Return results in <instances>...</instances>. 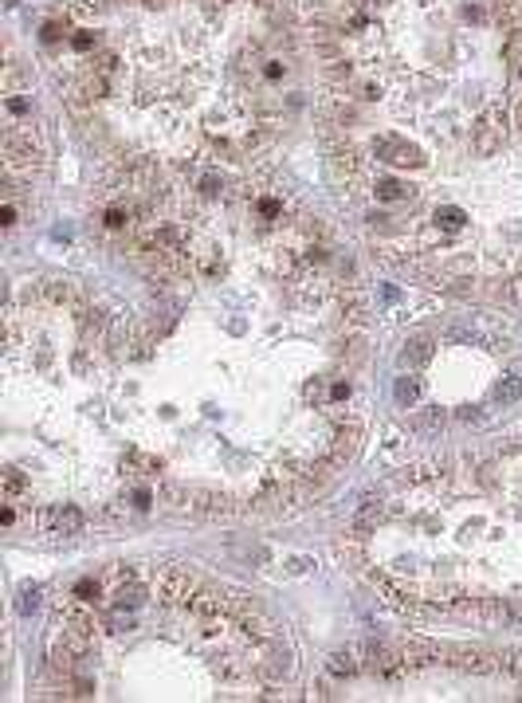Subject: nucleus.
<instances>
[{
    "label": "nucleus",
    "instance_id": "f03ea898",
    "mask_svg": "<svg viewBox=\"0 0 522 703\" xmlns=\"http://www.w3.org/2000/svg\"><path fill=\"white\" fill-rule=\"evenodd\" d=\"M275 4L189 0L177 32H150L130 0H71L40 40L67 48V102L114 165L201 177L248 165L283 126L291 12L252 20Z\"/></svg>",
    "mask_w": 522,
    "mask_h": 703
},
{
    "label": "nucleus",
    "instance_id": "39448f33",
    "mask_svg": "<svg viewBox=\"0 0 522 703\" xmlns=\"http://www.w3.org/2000/svg\"><path fill=\"white\" fill-rule=\"evenodd\" d=\"M518 397L522 342L503 326H436L413 334L396 358V405L421 428L483 424Z\"/></svg>",
    "mask_w": 522,
    "mask_h": 703
},
{
    "label": "nucleus",
    "instance_id": "423d86ee",
    "mask_svg": "<svg viewBox=\"0 0 522 703\" xmlns=\"http://www.w3.org/2000/svg\"><path fill=\"white\" fill-rule=\"evenodd\" d=\"M318 699H491L522 703V653L436 641H362L326 656Z\"/></svg>",
    "mask_w": 522,
    "mask_h": 703
},
{
    "label": "nucleus",
    "instance_id": "7ed1b4c3",
    "mask_svg": "<svg viewBox=\"0 0 522 703\" xmlns=\"http://www.w3.org/2000/svg\"><path fill=\"white\" fill-rule=\"evenodd\" d=\"M291 641L248 593L165 558H110L48 597L40 687L51 699H263Z\"/></svg>",
    "mask_w": 522,
    "mask_h": 703
},
{
    "label": "nucleus",
    "instance_id": "f257e3e1",
    "mask_svg": "<svg viewBox=\"0 0 522 703\" xmlns=\"http://www.w3.org/2000/svg\"><path fill=\"white\" fill-rule=\"evenodd\" d=\"M91 228L138 295L28 279L4 311L0 519L79 543L138 519L283 515L370 424V303L299 196L114 170Z\"/></svg>",
    "mask_w": 522,
    "mask_h": 703
},
{
    "label": "nucleus",
    "instance_id": "20e7f679",
    "mask_svg": "<svg viewBox=\"0 0 522 703\" xmlns=\"http://www.w3.org/2000/svg\"><path fill=\"white\" fill-rule=\"evenodd\" d=\"M338 554L396 613L522 629V432L393 467L362 495Z\"/></svg>",
    "mask_w": 522,
    "mask_h": 703
}]
</instances>
